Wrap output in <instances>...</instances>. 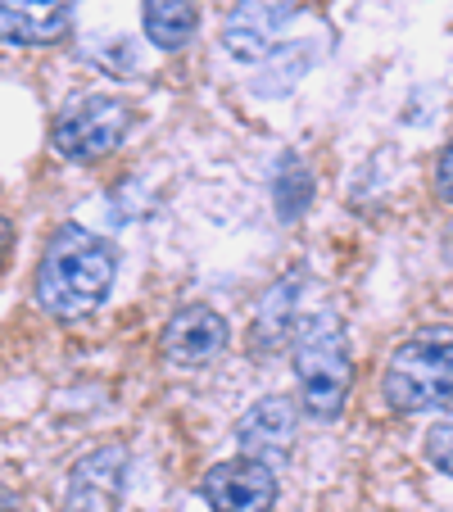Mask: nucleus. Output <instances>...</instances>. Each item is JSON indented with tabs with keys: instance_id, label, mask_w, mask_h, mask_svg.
<instances>
[{
	"instance_id": "obj_12",
	"label": "nucleus",
	"mask_w": 453,
	"mask_h": 512,
	"mask_svg": "<svg viewBox=\"0 0 453 512\" xmlns=\"http://www.w3.org/2000/svg\"><path fill=\"white\" fill-rule=\"evenodd\" d=\"M141 19L159 50H186L200 23V0H141Z\"/></svg>"
},
{
	"instance_id": "obj_1",
	"label": "nucleus",
	"mask_w": 453,
	"mask_h": 512,
	"mask_svg": "<svg viewBox=\"0 0 453 512\" xmlns=\"http://www.w3.org/2000/svg\"><path fill=\"white\" fill-rule=\"evenodd\" d=\"M118 277V250L82 223H59L32 277V295L50 318H82L100 309Z\"/></svg>"
},
{
	"instance_id": "obj_14",
	"label": "nucleus",
	"mask_w": 453,
	"mask_h": 512,
	"mask_svg": "<svg viewBox=\"0 0 453 512\" xmlns=\"http://www.w3.org/2000/svg\"><path fill=\"white\" fill-rule=\"evenodd\" d=\"M272 204H277L281 223H299L304 209L313 204V173L299 155L277 159V173H272Z\"/></svg>"
},
{
	"instance_id": "obj_4",
	"label": "nucleus",
	"mask_w": 453,
	"mask_h": 512,
	"mask_svg": "<svg viewBox=\"0 0 453 512\" xmlns=\"http://www.w3.org/2000/svg\"><path fill=\"white\" fill-rule=\"evenodd\" d=\"M127 132H132V105L109 91H91L64 105V114L50 127V141L68 164H96L123 145Z\"/></svg>"
},
{
	"instance_id": "obj_16",
	"label": "nucleus",
	"mask_w": 453,
	"mask_h": 512,
	"mask_svg": "<svg viewBox=\"0 0 453 512\" xmlns=\"http://www.w3.org/2000/svg\"><path fill=\"white\" fill-rule=\"evenodd\" d=\"M435 195L444 204H453V141L440 150V164H435Z\"/></svg>"
},
{
	"instance_id": "obj_3",
	"label": "nucleus",
	"mask_w": 453,
	"mask_h": 512,
	"mask_svg": "<svg viewBox=\"0 0 453 512\" xmlns=\"http://www.w3.org/2000/svg\"><path fill=\"white\" fill-rule=\"evenodd\" d=\"M381 399L395 413H426L453 404V327H417L386 358Z\"/></svg>"
},
{
	"instance_id": "obj_2",
	"label": "nucleus",
	"mask_w": 453,
	"mask_h": 512,
	"mask_svg": "<svg viewBox=\"0 0 453 512\" xmlns=\"http://www.w3.org/2000/svg\"><path fill=\"white\" fill-rule=\"evenodd\" d=\"M290 363L299 381V404L309 408L318 422L340 417L354 386V358H349V336L331 309L304 313L290 336Z\"/></svg>"
},
{
	"instance_id": "obj_17",
	"label": "nucleus",
	"mask_w": 453,
	"mask_h": 512,
	"mask_svg": "<svg viewBox=\"0 0 453 512\" xmlns=\"http://www.w3.org/2000/svg\"><path fill=\"white\" fill-rule=\"evenodd\" d=\"M10 250H14V223H10V218H0V268H5Z\"/></svg>"
},
{
	"instance_id": "obj_9",
	"label": "nucleus",
	"mask_w": 453,
	"mask_h": 512,
	"mask_svg": "<svg viewBox=\"0 0 453 512\" xmlns=\"http://www.w3.org/2000/svg\"><path fill=\"white\" fill-rule=\"evenodd\" d=\"M127 476V449L109 445L68 472V512H114Z\"/></svg>"
},
{
	"instance_id": "obj_7",
	"label": "nucleus",
	"mask_w": 453,
	"mask_h": 512,
	"mask_svg": "<svg viewBox=\"0 0 453 512\" xmlns=\"http://www.w3.org/2000/svg\"><path fill=\"white\" fill-rule=\"evenodd\" d=\"M227 318H222L218 309H209V304H186L182 313H173L164 327V336H159V354H164L168 368H209L213 358L227 349Z\"/></svg>"
},
{
	"instance_id": "obj_8",
	"label": "nucleus",
	"mask_w": 453,
	"mask_h": 512,
	"mask_svg": "<svg viewBox=\"0 0 453 512\" xmlns=\"http://www.w3.org/2000/svg\"><path fill=\"white\" fill-rule=\"evenodd\" d=\"M295 0H236L227 23H222V50L241 64L268 59L277 50V37L290 19H295Z\"/></svg>"
},
{
	"instance_id": "obj_15",
	"label": "nucleus",
	"mask_w": 453,
	"mask_h": 512,
	"mask_svg": "<svg viewBox=\"0 0 453 512\" xmlns=\"http://www.w3.org/2000/svg\"><path fill=\"white\" fill-rule=\"evenodd\" d=\"M426 463H431L435 472L453 476V413L435 417L431 431H426Z\"/></svg>"
},
{
	"instance_id": "obj_10",
	"label": "nucleus",
	"mask_w": 453,
	"mask_h": 512,
	"mask_svg": "<svg viewBox=\"0 0 453 512\" xmlns=\"http://www.w3.org/2000/svg\"><path fill=\"white\" fill-rule=\"evenodd\" d=\"M78 0H0V41L10 46H55L73 28Z\"/></svg>"
},
{
	"instance_id": "obj_6",
	"label": "nucleus",
	"mask_w": 453,
	"mask_h": 512,
	"mask_svg": "<svg viewBox=\"0 0 453 512\" xmlns=\"http://www.w3.org/2000/svg\"><path fill=\"white\" fill-rule=\"evenodd\" d=\"M295 431H299V413L286 395H268L236 417V445H241V458H254V463L272 467V472L290 463Z\"/></svg>"
},
{
	"instance_id": "obj_11",
	"label": "nucleus",
	"mask_w": 453,
	"mask_h": 512,
	"mask_svg": "<svg viewBox=\"0 0 453 512\" xmlns=\"http://www.w3.org/2000/svg\"><path fill=\"white\" fill-rule=\"evenodd\" d=\"M299 286H304V272H286V277H277L268 290H263V300L254 304V318H250V349L272 354V349H281L290 336H295L290 322H295Z\"/></svg>"
},
{
	"instance_id": "obj_13",
	"label": "nucleus",
	"mask_w": 453,
	"mask_h": 512,
	"mask_svg": "<svg viewBox=\"0 0 453 512\" xmlns=\"http://www.w3.org/2000/svg\"><path fill=\"white\" fill-rule=\"evenodd\" d=\"M313 55H318V46L313 41H295V46H277L268 59L259 64V78L250 82L254 87V96H263V100H277V96H286V91H295V82L309 73V64H313Z\"/></svg>"
},
{
	"instance_id": "obj_5",
	"label": "nucleus",
	"mask_w": 453,
	"mask_h": 512,
	"mask_svg": "<svg viewBox=\"0 0 453 512\" xmlns=\"http://www.w3.org/2000/svg\"><path fill=\"white\" fill-rule=\"evenodd\" d=\"M209 512H272L277 508V472L254 458L213 463L200 481Z\"/></svg>"
},
{
	"instance_id": "obj_18",
	"label": "nucleus",
	"mask_w": 453,
	"mask_h": 512,
	"mask_svg": "<svg viewBox=\"0 0 453 512\" xmlns=\"http://www.w3.org/2000/svg\"><path fill=\"white\" fill-rule=\"evenodd\" d=\"M19 508V503H14V494L10 490H0V512H14Z\"/></svg>"
}]
</instances>
